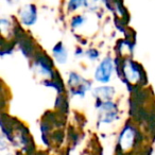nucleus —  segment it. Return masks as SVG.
I'll use <instances>...</instances> for the list:
<instances>
[{
	"mask_svg": "<svg viewBox=\"0 0 155 155\" xmlns=\"http://www.w3.org/2000/svg\"><path fill=\"white\" fill-rule=\"evenodd\" d=\"M95 94H96L97 97H100V98H102V99L106 100V99H110V98L113 96V94H114V89L110 88V87H107V86L100 87V88L96 89Z\"/></svg>",
	"mask_w": 155,
	"mask_h": 155,
	"instance_id": "obj_7",
	"label": "nucleus"
},
{
	"mask_svg": "<svg viewBox=\"0 0 155 155\" xmlns=\"http://www.w3.org/2000/svg\"><path fill=\"white\" fill-rule=\"evenodd\" d=\"M84 1L85 0H70V1H69V9H70L71 11H73V10H75V9H79V8L84 3Z\"/></svg>",
	"mask_w": 155,
	"mask_h": 155,
	"instance_id": "obj_8",
	"label": "nucleus"
},
{
	"mask_svg": "<svg viewBox=\"0 0 155 155\" xmlns=\"http://www.w3.org/2000/svg\"><path fill=\"white\" fill-rule=\"evenodd\" d=\"M36 8L32 5H26L20 11V20L27 26H31L36 21Z\"/></svg>",
	"mask_w": 155,
	"mask_h": 155,
	"instance_id": "obj_3",
	"label": "nucleus"
},
{
	"mask_svg": "<svg viewBox=\"0 0 155 155\" xmlns=\"http://www.w3.org/2000/svg\"><path fill=\"white\" fill-rule=\"evenodd\" d=\"M113 73V62L110 58H105L96 70V80L102 83H107Z\"/></svg>",
	"mask_w": 155,
	"mask_h": 155,
	"instance_id": "obj_1",
	"label": "nucleus"
},
{
	"mask_svg": "<svg viewBox=\"0 0 155 155\" xmlns=\"http://www.w3.org/2000/svg\"><path fill=\"white\" fill-rule=\"evenodd\" d=\"M112 103H105L101 107L102 122H112L116 118V107L114 105H110Z\"/></svg>",
	"mask_w": 155,
	"mask_h": 155,
	"instance_id": "obj_5",
	"label": "nucleus"
},
{
	"mask_svg": "<svg viewBox=\"0 0 155 155\" xmlns=\"http://www.w3.org/2000/svg\"><path fill=\"white\" fill-rule=\"evenodd\" d=\"M134 138H135V132H134L132 129H130V127H127V129L122 132L120 140H119L121 148L122 149L131 148L132 144H133V142H134Z\"/></svg>",
	"mask_w": 155,
	"mask_h": 155,
	"instance_id": "obj_4",
	"label": "nucleus"
},
{
	"mask_svg": "<svg viewBox=\"0 0 155 155\" xmlns=\"http://www.w3.org/2000/svg\"><path fill=\"white\" fill-rule=\"evenodd\" d=\"M123 73H124L127 80L131 83H138L142 79V73L141 69L138 67L137 64L131 62V61H127L123 65Z\"/></svg>",
	"mask_w": 155,
	"mask_h": 155,
	"instance_id": "obj_2",
	"label": "nucleus"
},
{
	"mask_svg": "<svg viewBox=\"0 0 155 155\" xmlns=\"http://www.w3.org/2000/svg\"><path fill=\"white\" fill-rule=\"evenodd\" d=\"M53 55L55 58V60L58 63H62L64 64L67 60V52L66 49L64 48V46L62 45V43L58 44L55 47L53 48Z\"/></svg>",
	"mask_w": 155,
	"mask_h": 155,
	"instance_id": "obj_6",
	"label": "nucleus"
}]
</instances>
